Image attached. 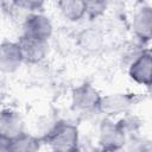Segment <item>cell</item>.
<instances>
[{
  "instance_id": "cell-3",
  "label": "cell",
  "mask_w": 152,
  "mask_h": 152,
  "mask_svg": "<svg viewBox=\"0 0 152 152\" xmlns=\"http://www.w3.org/2000/svg\"><path fill=\"white\" fill-rule=\"evenodd\" d=\"M21 58L23 55L19 45L4 44L0 46V69L5 71L14 70Z\"/></svg>"
},
{
  "instance_id": "cell-5",
  "label": "cell",
  "mask_w": 152,
  "mask_h": 152,
  "mask_svg": "<svg viewBox=\"0 0 152 152\" xmlns=\"http://www.w3.org/2000/svg\"><path fill=\"white\" fill-rule=\"evenodd\" d=\"M151 58L150 53H146L141 56L132 66L131 69V75L134 80H137L140 83L150 84V78H151Z\"/></svg>"
},
{
  "instance_id": "cell-7",
  "label": "cell",
  "mask_w": 152,
  "mask_h": 152,
  "mask_svg": "<svg viewBox=\"0 0 152 152\" xmlns=\"http://www.w3.org/2000/svg\"><path fill=\"white\" fill-rule=\"evenodd\" d=\"M137 31L140 34H146V37H150V27H151V12L148 11V8L144 12H141L138 17H137Z\"/></svg>"
},
{
  "instance_id": "cell-1",
  "label": "cell",
  "mask_w": 152,
  "mask_h": 152,
  "mask_svg": "<svg viewBox=\"0 0 152 152\" xmlns=\"http://www.w3.org/2000/svg\"><path fill=\"white\" fill-rule=\"evenodd\" d=\"M49 140L56 150H74L77 141V132L72 126L59 125L51 132Z\"/></svg>"
},
{
  "instance_id": "cell-8",
  "label": "cell",
  "mask_w": 152,
  "mask_h": 152,
  "mask_svg": "<svg viewBox=\"0 0 152 152\" xmlns=\"http://www.w3.org/2000/svg\"><path fill=\"white\" fill-rule=\"evenodd\" d=\"M86 11L90 14V17H96L103 12L106 8L107 0H83Z\"/></svg>"
},
{
  "instance_id": "cell-6",
  "label": "cell",
  "mask_w": 152,
  "mask_h": 152,
  "mask_svg": "<svg viewBox=\"0 0 152 152\" xmlns=\"http://www.w3.org/2000/svg\"><path fill=\"white\" fill-rule=\"evenodd\" d=\"M61 7L64 15L72 20L78 19L86 11L83 0H61Z\"/></svg>"
},
{
  "instance_id": "cell-10",
  "label": "cell",
  "mask_w": 152,
  "mask_h": 152,
  "mask_svg": "<svg viewBox=\"0 0 152 152\" xmlns=\"http://www.w3.org/2000/svg\"><path fill=\"white\" fill-rule=\"evenodd\" d=\"M12 147V140L6 137V134L0 133V150H11Z\"/></svg>"
},
{
  "instance_id": "cell-9",
  "label": "cell",
  "mask_w": 152,
  "mask_h": 152,
  "mask_svg": "<svg viewBox=\"0 0 152 152\" xmlns=\"http://www.w3.org/2000/svg\"><path fill=\"white\" fill-rule=\"evenodd\" d=\"M43 0H15V2L23 7H26V8H34V7H38L40 6Z\"/></svg>"
},
{
  "instance_id": "cell-4",
  "label": "cell",
  "mask_w": 152,
  "mask_h": 152,
  "mask_svg": "<svg viewBox=\"0 0 152 152\" xmlns=\"http://www.w3.org/2000/svg\"><path fill=\"white\" fill-rule=\"evenodd\" d=\"M44 42L45 40L24 37L21 40V44L19 45L23 57H25L28 61L40 59L44 55V51H45V43Z\"/></svg>"
},
{
  "instance_id": "cell-2",
  "label": "cell",
  "mask_w": 152,
  "mask_h": 152,
  "mask_svg": "<svg viewBox=\"0 0 152 152\" xmlns=\"http://www.w3.org/2000/svg\"><path fill=\"white\" fill-rule=\"evenodd\" d=\"M25 32H26L25 37L39 39V40H45L51 32V26H50V23L46 18L34 15L26 21Z\"/></svg>"
}]
</instances>
